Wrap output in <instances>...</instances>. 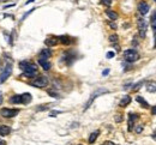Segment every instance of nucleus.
Returning a JSON list of instances; mask_svg holds the SVG:
<instances>
[{
	"mask_svg": "<svg viewBox=\"0 0 156 145\" xmlns=\"http://www.w3.org/2000/svg\"><path fill=\"white\" fill-rule=\"evenodd\" d=\"M108 73H109V70H105V71L102 72V76H107Z\"/></svg>",
	"mask_w": 156,
	"mask_h": 145,
	"instance_id": "obj_34",
	"label": "nucleus"
},
{
	"mask_svg": "<svg viewBox=\"0 0 156 145\" xmlns=\"http://www.w3.org/2000/svg\"><path fill=\"white\" fill-rule=\"evenodd\" d=\"M102 145H115L113 142H109V140H107V142H105Z\"/></svg>",
	"mask_w": 156,
	"mask_h": 145,
	"instance_id": "obj_32",
	"label": "nucleus"
},
{
	"mask_svg": "<svg viewBox=\"0 0 156 145\" xmlns=\"http://www.w3.org/2000/svg\"><path fill=\"white\" fill-rule=\"evenodd\" d=\"M41 108H37V110H46V109H48V107L47 105H40Z\"/></svg>",
	"mask_w": 156,
	"mask_h": 145,
	"instance_id": "obj_31",
	"label": "nucleus"
},
{
	"mask_svg": "<svg viewBox=\"0 0 156 145\" xmlns=\"http://www.w3.org/2000/svg\"><path fill=\"white\" fill-rule=\"evenodd\" d=\"M22 96V103L23 104H28L31 102V95L29 94V92H25V94L21 95Z\"/></svg>",
	"mask_w": 156,
	"mask_h": 145,
	"instance_id": "obj_16",
	"label": "nucleus"
},
{
	"mask_svg": "<svg viewBox=\"0 0 156 145\" xmlns=\"http://www.w3.org/2000/svg\"><path fill=\"white\" fill-rule=\"evenodd\" d=\"M11 73H12V66L9 64V65L5 66V68L3 70L1 73H0V84L4 83L6 79H7V78L11 76Z\"/></svg>",
	"mask_w": 156,
	"mask_h": 145,
	"instance_id": "obj_7",
	"label": "nucleus"
},
{
	"mask_svg": "<svg viewBox=\"0 0 156 145\" xmlns=\"http://www.w3.org/2000/svg\"><path fill=\"white\" fill-rule=\"evenodd\" d=\"M99 134H100V131L99 130H96L95 132H93V133L90 134V137H89V143L90 144H93V143H95V140L97 139V137H99Z\"/></svg>",
	"mask_w": 156,
	"mask_h": 145,
	"instance_id": "obj_19",
	"label": "nucleus"
},
{
	"mask_svg": "<svg viewBox=\"0 0 156 145\" xmlns=\"http://www.w3.org/2000/svg\"><path fill=\"white\" fill-rule=\"evenodd\" d=\"M137 119H138V115L137 114H133V113H131L130 115H128V127H127V130L128 131H132L133 130V124H134V121L136 120H137Z\"/></svg>",
	"mask_w": 156,
	"mask_h": 145,
	"instance_id": "obj_9",
	"label": "nucleus"
},
{
	"mask_svg": "<svg viewBox=\"0 0 156 145\" xmlns=\"http://www.w3.org/2000/svg\"><path fill=\"white\" fill-rule=\"evenodd\" d=\"M48 94H49L52 97H54V98H59V95L57 94L55 91H53V90H48Z\"/></svg>",
	"mask_w": 156,
	"mask_h": 145,
	"instance_id": "obj_25",
	"label": "nucleus"
},
{
	"mask_svg": "<svg viewBox=\"0 0 156 145\" xmlns=\"http://www.w3.org/2000/svg\"><path fill=\"white\" fill-rule=\"evenodd\" d=\"M137 26H138V32H139V36L142 38H144L147 35V29H148V24L147 21L144 18H138L137 21Z\"/></svg>",
	"mask_w": 156,
	"mask_h": 145,
	"instance_id": "obj_5",
	"label": "nucleus"
},
{
	"mask_svg": "<svg viewBox=\"0 0 156 145\" xmlns=\"http://www.w3.org/2000/svg\"><path fill=\"white\" fill-rule=\"evenodd\" d=\"M19 113V109H10V108H3L1 110H0V114H1V116L4 117H15L17 114Z\"/></svg>",
	"mask_w": 156,
	"mask_h": 145,
	"instance_id": "obj_6",
	"label": "nucleus"
},
{
	"mask_svg": "<svg viewBox=\"0 0 156 145\" xmlns=\"http://www.w3.org/2000/svg\"><path fill=\"white\" fill-rule=\"evenodd\" d=\"M154 1H156V0H154Z\"/></svg>",
	"mask_w": 156,
	"mask_h": 145,
	"instance_id": "obj_42",
	"label": "nucleus"
},
{
	"mask_svg": "<svg viewBox=\"0 0 156 145\" xmlns=\"http://www.w3.org/2000/svg\"><path fill=\"white\" fill-rule=\"evenodd\" d=\"M151 25L154 29H156V12L151 16Z\"/></svg>",
	"mask_w": 156,
	"mask_h": 145,
	"instance_id": "obj_23",
	"label": "nucleus"
},
{
	"mask_svg": "<svg viewBox=\"0 0 156 145\" xmlns=\"http://www.w3.org/2000/svg\"><path fill=\"white\" fill-rule=\"evenodd\" d=\"M108 92H109V90L108 89H105V88H99L96 91L94 92V94L90 96V98H89V101L86 102V104H85V107H84V110H86L88 108L90 107V104L94 102V100L95 98H97L99 96H101V95H103V94H108Z\"/></svg>",
	"mask_w": 156,
	"mask_h": 145,
	"instance_id": "obj_3",
	"label": "nucleus"
},
{
	"mask_svg": "<svg viewBox=\"0 0 156 145\" xmlns=\"http://www.w3.org/2000/svg\"><path fill=\"white\" fill-rule=\"evenodd\" d=\"M143 83H144V82L142 81V82H139V83H137V84H134V85L132 84V90H138V89H139V87H140V85L143 84Z\"/></svg>",
	"mask_w": 156,
	"mask_h": 145,
	"instance_id": "obj_24",
	"label": "nucleus"
},
{
	"mask_svg": "<svg viewBox=\"0 0 156 145\" xmlns=\"http://www.w3.org/2000/svg\"><path fill=\"white\" fill-rule=\"evenodd\" d=\"M10 102H11V103H15V104L22 103V96H21V95H13V96L10 98Z\"/></svg>",
	"mask_w": 156,
	"mask_h": 145,
	"instance_id": "obj_18",
	"label": "nucleus"
},
{
	"mask_svg": "<svg viewBox=\"0 0 156 145\" xmlns=\"http://www.w3.org/2000/svg\"><path fill=\"white\" fill-rule=\"evenodd\" d=\"M11 127L6 125H0V136H7L11 133Z\"/></svg>",
	"mask_w": 156,
	"mask_h": 145,
	"instance_id": "obj_11",
	"label": "nucleus"
},
{
	"mask_svg": "<svg viewBox=\"0 0 156 145\" xmlns=\"http://www.w3.org/2000/svg\"><path fill=\"white\" fill-rule=\"evenodd\" d=\"M134 131H136V133H140V132L143 131V125H138V126L134 128Z\"/></svg>",
	"mask_w": 156,
	"mask_h": 145,
	"instance_id": "obj_26",
	"label": "nucleus"
},
{
	"mask_svg": "<svg viewBox=\"0 0 156 145\" xmlns=\"http://www.w3.org/2000/svg\"><path fill=\"white\" fill-rule=\"evenodd\" d=\"M1 103H3V92L0 91V104H1Z\"/></svg>",
	"mask_w": 156,
	"mask_h": 145,
	"instance_id": "obj_36",
	"label": "nucleus"
},
{
	"mask_svg": "<svg viewBox=\"0 0 156 145\" xmlns=\"http://www.w3.org/2000/svg\"><path fill=\"white\" fill-rule=\"evenodd\" d=\"M58 40H60V42L64 43V44H70V43L72 42L71 38H70L69 36H66V35H64V36H59Z\"/></svg>",
	"mask_w": 156,
	"mask_h": 145,
	"instance_id": "obj_20",
	"label": "nucleus"
},
{
	"mask_svg": "<svg viewBox=\"0 0 156 145\" xmlns=\"http://www.w3.org/2000/svg\"><path fill=\"white\" fill-rule=\"evenodd\" d=\"M58 37H48V38H46V41H45V43H46V46H48V47H53V46H55L57 43H58Z\"/></svg>",
	"mask_w": 156,
	"mask_h": 145,
	"instance_id": "obj_14",
	"label": "nucleus"
},
{
	"mask_svg": "<svg viewBox=\"0 0 156 145\" xmlns=\"http://www.w3.org/2000/svg\"><path fill=\"white\" fill-rule=\"evenodd\" d=\"M52 56V50L51 49H42L40 52V59H49Z\"/></svg>",
	"mask_w": 156,
	"mask_h": 145,
	"instance_id": "obj_12",
	"label": "nucleus"
},
{
	"mask_svg": "<svg viewBox=\"0 0 156 145\" xmlns=\"http://www.w3.org/2000/svg\"><path fill=\"white\" fill-rule=\"evenodd\" d=\"M136 100H137V102H139L142 105H143V107L144 108H149V104H148V102L144 100V98L143 97H142V96H137V97H136Z\"/></svg>",
	"mask_w": 156,
	"mask_h": 145,
	"instance_id": "obj_21",
	"label": "nucleus"
},
{
	"mask_svg": "<svg viewBox=\"0 0 156 145\" xmlns=\"http://www.w3.org/2000/svg\"><path fill=\"white\" fill-rule=\"evenodd\" d=\"M114 55H115V53H114V52H108L106 56H107V59H111V58H113Z\"/></svg>",
	"mask_w": 156,
	"mask_h": 145,
	"instance_id": "obj_29",
	"label": "nucleus"
},
{
	"mask_svg": "<svg viewBox=\"0 0 156 145\" xmlns=\"http://www.w3.org/2000/svg\"><path fill=\"white\" fill-rule=\"evenodd\" d=\"M60 113H61V111H59V110H54V111H52V113H51V115H49V116L54 117L55 115H58V114H60Z\"/></svg>",
	"mask_w": 156,
	"mask_h": 145,
	"instance_id": "obj_30",
	"label": "nucleus"
},
{
	"mask_svg": "<svg viewBox=\"0 0 156 145\" xmlns=\"http://www.w3.org/2000/svg\"><path fill=\"white\" fill-rule=\"evenodd\" d=\"M78 145H82V144H78Z\"/></svg>",
	"mask_w": 156,
	"mask_h": 145,
	"instance_id": "obj_41",
	"label": "nucleus"
},
{
	"mask_svg": "<svg viewBox=\"0 0 156 145\" xmlns=\"http://www.w3.org/2000/svg\"><path fill=\"white\" fill-rule=\"evenodd\" d=\"M118 40H119V36H118L117 34H113V35L109 36V42H111V43H117Z\"/></svg>",
	"mask_w": 156,
	"mask_h": 145,
	"instance_id": "obj_22",
	"label": "nucleus"
},
{
	"mask_svg": "<svg viewBox=\"0 0 156 145\" xmlns=\"http://www.w3.org/2000/svg\"><path fill=\"white\" fill-rule=\"evenodd\" d=\"M147 90L149 92H156V82H148L147 83Z\"/></svg>",
	"mask_w": 156,
	"mask_h": 145,
	"instance_id": "obj_17",
	"label": "nucleus"
},
{
	"mask_svg": "<svg viewBox=\"0 0 156 145\" xmlns=\"http://www.w3.org/2000/svg\"><path fill=\"white\" fill-rule=\"evenodd\" d=\"M149 10H150V6H149L148 3L140 1V3L138 4V11H139V13H140L142 16H145L147 13L149 12Z\"/></svg>",
	"mask_w": 156,
	"mask_h": 145,
	"instance_id": "obj_8",
	"label": "nucleus"
},
{
	"mask_svg": "<svg viewBox=\"0 0 156 145\" xmlns=\"http://www.w3.org/2000/svg\"><path fill=\"white\" fill-rule=\"evenodd\" d=\"M154 37H155V43H156V29H155V31H154Z\"/></svg>",
	"mask_w": 156,
	"mask_h": 145,
	"instance_id": "obj_40",
	"label": "nucleus"
},
{
	"mask_svg": "<svg viewBox=\"0 0 156 145\" xmlns=\"http://www.w3.org/2000/svg\"><path fill=\"white\" fill-rule=\"evenodd\" d=\"M0 145H6V143H5L4 140H1V139H0Z\"/></svg>",
	"mask_w": 156,
	"mask_h": 145,
	"instance_id": "obj_39",
	"label": "nucleus"
},
{
	"mask_svg": "<svg viewBox=\"0 0 156 145\" xmlns=\"http://www.w3.org/2000/svg\"><path fill=\"white\" fill-rule=\"evenodd\" d=\"M19 68H21L24 75L29 78H32L37 75V68H36V65H34L31 62L28 61H21L19 62Z\"/></svg>",
	"mask_w": 156,
	"mask_h": 145,
	"instance_id": "obj_1",
	"label": "nucleus"
},
{
	"mask_svg": "<svg viewBox=\"0 0 156 145\" xmlns=\"http://www.w3.org/2000/svg\"><path fill=\"white\" fill-rule=\"evenodd\" d=\"M139 58H140L139 53L136 49H127L124 52V59L127 62H134V61L139 60Z\"/></svg>",
	"mask_w": 156,
	"mask_h": 145,
	"instance_id": "obj_2",
	"label": "nucleus"
},
{
	"mask_svg": "<svg viewBox=\"0 0 156 145\" xmlns=\"http://www.w3.org/2000/svg\"><path fill=\"white\" fill-rule=\"evenodd\" d=\"M153 138H154V140H156V131L153 133Z\"/></svg>",
	"mask_w": 156,
	"mask_h": 145,
	"instance_id": "obj_38",
	"label": "nucleus"
},
{
	"mask_svg": "<svg viewBox=\"0 0 156 145\" xmlns=\"http://www.w3.org/2000/svg\"><path fill=\"white\" fill-rule=\"evenodd\" d=\"M121 121H123V116H121V115H115V122H121Z\"/></svg>",
	"mask_w": 156,
	"mask_h": 145,
	"instance_id": "obj_28",
	"label": "nucleus"
},
{
	"mask_svg": "<svg viewBox=\"0 0 156 145\" xmlns=\"http://www.w3.org/2000/svg\"><path fill=\"white\" fill-rule=\"evenodd\" d=\"M109 25L112 26L113 29H117V24H115V23H109Z\"/></svg>",
	"mask_w": 156,
	"mask_h": 145,
	"instance_id": "obj_35",
	"label": "nucleus"
},
{
	"mask_svg": "<svg viewBox=\"0 0 156 145\" xmlns=\"http://www.w3.org/2000/svg\"><path fill=\"white\" fill-rule=\"evenodd\" d=\"M101 3L106 6H111L112 5V0H101Z\"/></svg>",
	"mask_w": 156,
	"mask_h": 145,
	"instance_id": "obj_27",
	"label": "nucleus"
},
{
	"mask_svg": "<svg viewBox=\"0 0 156 145\" xmlns=\"http://www.w3.org/2000/svg\"><path fill=\"white\" fill-rule=\"evenodd\" d=\"M32 1H35V0H28V1H26L24 5H28V4H30V3H32Z\"/></svg>",
	"mask_w": 156,
	"mask_h": 145,
	"instance_id": "obj_37",
	"label": "nucleus"
},
{
	"mask_svg": "<svg viewBox=\"0 0 156 145\" xmlns=\"http://www.w3.org/2000/svg\"><path fill=\"white\" fill-rule=\"evenodd\" d=\"M151 114H153V115H156V105H154V107L151 108Z\"/></svg>",
	"mask_w": 156,
	"mask_h": 145,
	"instance_id": "obj_33",
	"label": "nucleus"
},
{
	"mask_svg": "<svg viewBox=\"0 0 156 145\" xmlns=\"http://www.w3.org/2000/svg\"><path fill=\"white\" fill-rule=\"evenodd\" d=\"M130 103H131V97L128 96V95H125V96L120 100L119 105H120V107H126V105H128Z\"/></svg>",
	"mask_w": 156,
	"mask_h": 145,
	"instance_id": "obj_13",
	"label": "nucleus"
},
{
	"mask_svg": "<svg viewBox=\"0 0 156 145\" xmlns=\"http://www.w3.org/2000/svg\"><path fill=\"white\" fill-rule=\"evenodd\" d=\"M106 15L109 17V19L111 21H117L118 19V13L117 12H114V11H112V10H106Z\"/></svg>",
	"mask_w": 156,
	"mask_h": 145,
	"instance_id": "obj_15",
	"label": "nucleus"
},
{
	"mask_svg": "<svg viewBox=\"0 0 156 145\" xmlns=\"http://www.w3.org/2000/svg\"><path fill=\"white\" fill-rule=\"evenodd\" d=\"M38 64L41 65V67H42L45 71H49L51 67H52V64H51L48 60H46V59H38Z\"/></svg>",
	"mask_w": 156,
	"mask_h": 145,
	"instance_id": "obj_10",
	"label": "nucleus"
},
{
	"mask_svg": "<svg viewBox=\"0 0 156 145\" xmlns=\"http://www.w3.org/2000/svg\"><path fill=\"white\" fill-rule=\"evenodd\" d=\"M48 83H49L48 78H47L46 76H40V77H37L36 79H34V81L31 82V85H32V87L42 89V88H46L47 85H48Z\"/></svg>",
	"mask_w": 156,
	"mask_h": 145,
	"instance_id": "obj_4",
	"label": "nucleus"
}]
</instances>
